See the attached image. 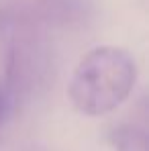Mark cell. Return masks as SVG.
I'll use <instances>...</instances> for the list:
<instances>
[{
    "instance_id": "6da1fadb",
    "label": "cell",
    "mask_w": 149,
    "mask_h": 151,
    "mask_svg": "<svg viewBox=\"0 0 149 151\" xmlns=\"http://www.w3.org/2000/svg\"><path fill=\"white\" fill-rule=\"evenodd\" d=\"M137 82V63L121 47L102 45L76 65L68 86L70 100L86 116H102L119 108Z\"/></svg>"
},
{
    "instance_id": "7a4b0ae2",
    "label": "cell",
    "mask_w": 149,
    "mask_h": 151,
    "mask_svg": "<svg viewBox=\"0 0 149 151\" xmlns=\"http://www.w3.org/2000/svg\"><path fill=\"white\" fill-rule=\"evenodd\" d=\"M112 143L117 151H147V135L139 127L123 125L112 131Z\"/></svg>"
},
{
    "instance_id": "3957f363",
    "label": "cell",
    "mask_w": 149,
    "mask_h": 151,
    "mask_svg": "<svg viewBox=\"0 0 149 151\" xmlns=\"http://www.w3.org/2000/svg\"><path fill=\"white\" fill-rule=\"evenodd\" d=\"M10 96L4 92V90H0V123H2V119L10 112Z\"/></svg>"
}]
</instances>
